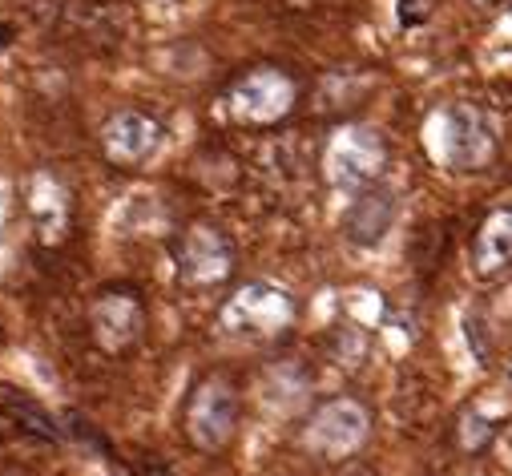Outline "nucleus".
<instances>
[{"label":"nucleus","instance_id":"nucleus-1","mask_svg":"<svg viewBox=\"0 0 512 476\" xmlns=\"http://www.w3.org/2000/svg\"><path fill=\"white\" fill-rule=\"evenodd\" d=\"M436 142H440L444 166L448 170H460V174H476V170L492 166V158L500 150L496 122H492L484 109H476L468 101L448 105L440 113V138Z\"/></svg>","mask_w":512,"mask_h":476},{"label":"nucleus","instance_id":"nucleus-2","mask_svg":"<svg viewBox=\"0 0 512 476\" xmlns=\"http://www.w3.org/2000/svg\"><path fill=\"white\" fill-rule=\"evenodd\" d=\"M295 323V299L275 283H246L222 307V327L246 339H275Z\"/></svg>","mask_w":512,"mask_h":476},{"label":"nucleus","instance_id":"nucleus-3","mask_svg":"<svg viewBox=\"0 0 512 476\" xmlns=\"http://www.w3.org/2000/svg\"><path fill=\"white\" fill-rule=\"evenodd\" d=\"M383 166H388V146H383V138L367 126H347L327 142L323 170H327L331 186H339L347 194L375 186Z\"/></svg>","mask_w":512,"mask_h":476},{"label":"nucleus","instance_id":"nucleus-4","mask_svg":"<svg viewBox=\"0 0 512 476\" xmlns=\"http://www.w3.org/2000/svg\"><path fill=\"white\" fill-rule=\"evenodd\" d=\"M295 81L279 69H250L242 73L230 93H226V109L234 122H246V126H271V122H283V117L295 109Z\"/></svg>","mask_w":512,"mask_h":476},{"label":"nucleus","instance_id":"nucleus-5","mask_svg":"<svg viewBox=\"0 0 512 476\" xmlns=\"http://www.w3.org/2000/svg\"><path fill=\"white\" fill-rule=\"evenodd\" d=\"M186 440L202 452H218L230 444L234 428H238V392L222 380V376H210L202 380L190 400H186Z\"/></svg>","mask_w":512,"mask_h":476},{"label":"nucleus","instance_id":"nucleus-6","mask_svg":"<svg viewBox=\"0 0 512 476\" xmlns=\"http://www.w3.org/2000/svg\"><path fill=\"white\" fill-rule=\"evenodd\" d=\"M174 267L186 287H214L234 271V247L218 226H190L174 243Z\"/></svg>","mask_w":512,"mask_h":476},{"label":"nucleus","instance_id":"nucleus-7","mask_svg":"<svg viewBox=\"0 0 512 476\" xmlns=\"http://www.w3.org/2000/svg\"><path fill=\"white\" fill-rule=\"evenodd\" d=\"M371 416L359 400H331L307 424V448L323 460H347L367 440Z\"/></svg>","mask_w":512,"mask_h":476},{"label":"nucleus","instance_id":"nucleus-8","mask_svg":"<svg viewBox=\"0 0 512 476\" xmlns=\"http://www.w3.org/2000/svg\"><path fill=\"white\" fill-rule=\"evenodd\" d=\"M472 275L480 283H500L512 275V206H496L480 218L472 234Z\"/></svg>","mask_w":512,"mask_h":476},{"label":"nucleus","instance_id":"nucleus-9","mask_svg":"<svg viewBox=\"0 0 512 476\" xmlns=\"http://www.w3.org/2000/svg\"><path fill=\"white\" fill-rule=\"evenodd\" d=\"M158 142H162V126L138 109H121L117 117H109V126L101 134L105 158L113 166H142L158 150Z\"/></svg>","mask_w":512,"mask_h":476},{"label":"nucleus","instance_id":"nucleus-10","mask_svg":"<svg viewBox=\"0 0 512 476\" xmlns=\"http://www.w3.org/2000/svg\"><path fill=\"white\" fill-rule=\"evenodd\" d=\"M146 331V307L138 303V295H101L93 303V335L105 351H125L134 347Z\"/></svg>","mask_w":512,"mask_h":476},{"label":"nucleus","instance_id":"nucleus-11","mask_svg":"<svg viewBox=\"0 0 512 476\" xmlns=\"http://www.w3.org/2000/svg\"><path fill=\"white\" fill-rule=\"evenodd\" d=\"M392 222H396V194L379 190V186L359 190L343 214V230L355 247H379L383 234L392 230Z\"/></svg>","mask_w":512,"mask_h":476},{"label":"nucleus","instance_id":"nucleus-12","mask_svg":"<svg viewBox=\"0 0 512 476\" xmlns=\"http://www.w3.org/2000/svg\"><path fill=\"white\" fill-rule=\"evenodd\" d=\"M0 404H5V412L29 432V436H37V440H61V428L53 424V416L45 412V408H37L33 400H25V396H17V392H0Z\"/></svg>","mask_w":512,"mask_h":476},{"label":"nucleus","instance_id":"nucleus-13","mask_svg":"<svg viewBox=\"0 0 512 476\" xmlns=\"http://www.w3.org/2000/svg\"><path fill=\"white\" fill-rule=\"evenodd\" d=\"M432 5L436 0H400V25H408V29L424 25L432 17Z\"/></svg>","mask_w":512,"mask_h":476},{"label":"nucleus","instance_id":"nucleus-14","mask_svg":"<svg viewBox=\"0 0 512 476\" xmlns=\"http://www.w3.org/2000/svg\"><path fill=\"white\" fill-rule=\"evenodd\" d=\"M339 476H375L367 464H359V460H343V468H339Z\"/></svg>","mask_w":512,"mask_h":476},{"label":"nucleus","instance_id":"nucleus-15","mask_svg":"<svg viewBox=\"0 0 512 476\" xmlns=\"http://www.w3.org/2000/svg\"><path fill=\"white\" fill-rule=\"evenodd\" d=\"M9 45H13V29H9L5 21H0V53H5Z\"/></svg>","mask_w":512,"mask_h":476},{"label":"nucleus","instance_id":"nucleus-16","mask_svg":"<svg viewBox=\"0 0 512 476\" xmlns=\"http://www.w3.org/2000/svg\"><path fill=\"white\" fill-rule=\"evenodd\" d=\"M472 5H480V9H496L500 0H472Z\"/></svg>","mask_w":512,"mask_h":476}]
</instances>
